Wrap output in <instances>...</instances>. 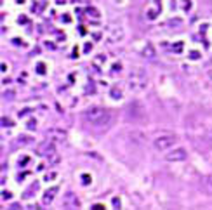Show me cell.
I'll return each instance as SVG.
<instances>
[{"instance_id": "6da1fadb", "label": "cell", "mask_w": 212, "mask_h": 210, "mask_svg": "<svg viewBox=\"0 0 212 210\" xmlns=\"http://www.w3.org/2000/svg\"><path fill=\"white\" fill-rule=\"evenodd\" d=\"M84 118L94 125V127H104L111 122V113L106 110V108H101V106H92L89 108L85 113H84Z\"/></svg>"}, {"instance_id": "7a4b0ae2", "label": "cell", "mask_w": 212, "mask_h": 210, "mask_svg": "<svg viewBox=\"0 0 212 210\" xmlns=\"http://www.w3.org/2000/svg\"><path fill=\"white\" fill-rule=\"evenodd\" d=\"M148 87V73L143 68H134L127 76V89L131 92H143Z\"/></svg>"}, {"instance_id": "3957f363", "label": "cell", "mask_w": 212, "mask_h": 210, "mask_svg": "<svg viewBox=\"0 0 212 210\" xmlns=\"http://www.w3.org/2000/svg\"><path fill=\"white\" fill-rule=\"evenodd\" d=\"M176 141H177L176 134H162V135H158V137L153 139V146H155V149H158V151H167V149H171L176 144Z\"/></svg>"}, {"instance_id": "277c9868", "label": "cell", "mask_w": 212, "mask_h": 210, "mask_svg": "<svg viewBox=\"0 0 212 210\" xmlns=\"http://www.w3.org/2000/svg\"><path fill=\"white\" fill-rule=\"evenodd\" d=\"M186 158H188V151L184 148H176V149H171L169 153H165L167 162H184Z\"/></svg>"}, {"instance_id": "5b68a950", "label": "cell", "mask_w": 212, "mask_h": 210, "mask_svg": "<svg viewBox=\"0 0 212 210\" xmlns=\"http://www.w3.org/2000/svg\"><path fill=\"white\" fill-rule=\"evenodd\" d=\"M37 153L40 156H52V154H56V146L52 141H44L37 146Z\"/></svg>"}, {"instance_id": "8992f818", "label": "cell", "mask_w": 212, "mask_h": 210, "mask_svg": "<svg viewBox=\"0 0 212 210\" xmlns=\"http://www.w3.org/2000/svg\"><path fill=\"white\" fill-rule=\"evenodd\" d=\"M63 207L64 209H78L80 207V201H78V198L75 196V193H66L64 194V198H63Z\"/></svg>"}, {"instance_id": "52a82bcc", "label": "cell", "mask_w": 212, "mask_h": 210, "mask_svg": "<svg viewBox=\"0 0 212 210\" xmlns=\"http://www.w3.org/2000/svg\"><path fill=\"white\" fill-rule=\"evenodd\" d=\"M129 116L134 118V120H139V118H144V108L136 101V103H131L129 104Z\"/></svg>"}, {"instance_id": "ba28073f", "label": "cell", "mask_w": 212, "mask_h": 210, "mask_svg": "<svg viewBox=\"0 0 212 210\" xmlns=\"http://www.w3.org/2000/svg\"><path fill=\"white\" fill-rule=\"evenodd\" d=\"M108 38H110V42H120V40L123 38V30H122V26H118V24L110 26V28H108Z\"/></svg>"}, {"instance_id": "9c48e42d", "label": "cell", "mask_w": 212, "mask_h": 210, "mask_svg": "<svg viewBox=\"0 0 212 210\" xmlns=\"http://www.w3.org/2000/svg\"><path fill=\"white\" fill-rule=\"evenodd\" d=\"M47 137L52 139V141H64L66 139V132L63 129H58V127H52L47 130Z\"/></svg>"}, {"instance_id": "30bf717a", "label": "cell", "mask_w": 212, "mask_h": 210, "mask_svg": "<svg viewBox=\"0 0 212 210\" xmlns=\"http://www.w3.org/2000/svg\"><path fill=\"white\" fill-rule=\"evenodd\" d=\"M200 188H202V191H203L207 196H212V175H205V177H202V181H200Z\"/></svg>"}, {"instance_id": "8fae6325", "label": "cell", "mask_w": 212, "mask_h": 210, "mask_svg": "<svg viewBox=\"0 0 212 210\" xmlns=\"http://www.w3.org/2000/svg\"><path fill=\"white\" fill-rule=\"evenodd\" d=\"M56 193H58V186H54V188L47 189L45 193H44V196H42V203H44V205H51V201L54 200Z\"/></svg>"}, {"instance_id": "7c38bea8", "label": "cell", "mask_w": 212, "mask_h": 210, "mask_svg": "<svg viewBox=\"0 0 212 210\" xmlns=\"http://www.w3.org/2000/svg\"><path fill=\"white\" fill-rule=\"evenodd\" d=\"M30 142H33V139H31L30 135H19V137L16 139L14 146H16V148H21V146H26V144H30Z\"/></svg>"}, {"instance_id": "4fadbf2b", "label": "cell", "mask_w": 212, "mask_h": 210, "mask_svg": "<svg viewBox=\"0 0 212 210\" xmlns=\"http://www.w3.org/2000/svg\"><path fill=\"white\" fill-rule=\"evenodd\" d=\"M143 56L144 57H148V59H155V49H153V45L151 43H146L144 45V49H143Z\"/></svg>"}, {"instance_id": "5bb4252c", "label": "cell", "mask_w": 212, "mask_h": 210, "mask_svg": "<svg viewBox=\"0 0 212 210\" xmlns=\"http://www.w3.org/2000/svg\"><path fill=\"white\" fill-rule=\"evenodd\" d=\"M35 191H39V182H33V184H31L28 189L24 191V194H23V196H24V198H31Z\"/></svg>"}, {"instance_id": "9a60e30c", "label": "cell", "mask_w": 212, "mask_h": 210, "mask_svg": "<svg viewBox=\"0 0 212 210\" xmlns=\"http://www.w3.org/2000/svg\"><path fill=\"white\" fill-rule=\"evenodd\" d=\"M110 97H113V99H120L122 97V90H120V87H111L110 89Z\"/></svg>"}, {"instance_id": "2e32d148", "label": "cell", "mask_w": 212, "mask_h": 210, "mask_svg": "<svg viewBox=\"0 0 212 210\" xmlns=\"http://www.w3.org/2000/svg\"><path fill=\"white\" fill-rule=\"evenodd\" d=\"M179 5L183 11H190L191 9V0H179Z\"/></svg>"}, {"instance_id": "e0dca14e", "label": "cell", "mask_w": 212, "mask_h": 210, "mask_svg": "<svg viewBox=\"0 0 212 210\" xmlns=\"http://www.w3.org/2000/svg\"><path fill=\"white\" fill-rule=\"evenodd\" d=\"M26 129H28V130H35V129H37V120H35V118H30L28 123H26Z\"/></svg>"}, {"instance_id": "ac0fdd59", "label": "cell", "mask_w": 212, "mask_h": 210, "mask_svg": "<svg viewBox=\"0 0 212 210\" xmlns=\"http://www.w3.org/2000/svg\"><path fill=\"white\" fill-rule=\"evenodd\" d=\"M2 125L4 127H12V120L7 118V116H2Z\"/></svg>"}, {"instance_id": "d6986e66", "label": "cell", "mask_w": 212, "mask_h": 210, "mask_svg": "<svg viewBox=\"0 0 212 210\" xmlns=\"http://www.w3.org/2000/svg\"><path fill=\"white\" fill-rule=\"evenodd\" d=\"M42 9H44V4H33V5H31V11H33V12H40Z\"/></svg>"}, {"instance_id": "ffe728a7", "label": "cell", "mask_w": 212, "mask_h": 210, "mask_svg": "<svg viewBox=\"0 0 212 210\" xmlns=\"http://www.w3.org/2000/svg\"><path fill=\"white\" fill-rule=\"evenodd\" d=\"M87 14H89V16H94V18H99L97 9H92V7H89V9H87Z\"/></svg>"}, {"instance_id": "44dd1931", "label": "cell", "mask_w": 212, "mask_h": 210, "mask_svg": "<svg viewBox=\"0 0 212 210\" xmlns=\"http://www.w3.org/2000/svg\"><path fill=\"white\" fill-rule=\"evenodd\" d=\"M37 71H39L40 75H45V64H44V63H39V64H37Z\"/></svg>"}, {"instance_id": "7402d4cb", "label": "cell", "mask_w": 212, "mask_h": 210, "mask_svg": "<svg viewBox=\"0 0 212 210\" xmlns=\"http://www.w3.org/2000/svg\"><path fill=\"white\" fill-rule=\"evenodd\" d=\"M11 196H12L11 191H2V200H4V201H5V200H11Z\"/></svg>"}, {"instance_id": "603a6c76", "label": "cell", "mask_w": 212, "mask_h": 210, "mask_svg": "<svg viewBox=\"0 0 212 210\" xmlns=\"http://www.w3.org/2000/svg\"><path fill=\"white\" fill-rule=\"evenodd\" d=\"M190 59H193V61L200 59V52H196V51H191V52H190Z\"/></svg>"}, {"instance_id": "cb8c5ba5", "label": "cell", "mask_w": 212, "mask_h": 210, "mask_svg": "<svg viewBox=\"0 0 212 210\" xmlns=\"http://www.w3.org/2000/svg\"><path fill=\"white\" fill-rule=\"evenodd\" d=\"M120 70H122V64H120V63H115L113 68H111V73H118Z\"/></svg>"}, {"instance_id": "d4e9b609", "label": "cell", "mask_w": 212, "mask_h": 210, "mask_svg": "<svg viewBox=\"0 0 212 210\" xmlns=\"http://www.w3.org/2000/svg\"><path fill=\"white\" fill-rule=\"evenodd\" d=\"M111 203H113V207H115V209H120V205H122L120 198H113V200H111Z\"/></svg>"}, {"instance_id": "484cf974", "label": "cell", "mask_w": 212, "mask_h": 210, "mask_svg": "<svg viewBox=\"0 0 212 210\" xmlns=\"http://www.w3.org/2000/svg\"><path fill=\"white\" fill-rule=\"evenodd\" d=\"M28 162H30V158H28V156H24V158H21V160H19V167H23V165H26Z\"/></svg>"}, {"instance_id": "4316f807", "label": "cell", "mask_w": 212, "mask_h": 210, "mask_svg": "<svg viewBox=\"0 0 212 210\" xmlns=\"http://www.w3.org/2000/svg\"><path fill=\"white\" fill-rule=\"evenodd\" d=\"M82 179H84V184H89V182H91V177H89L87 174H84V175H82Z\"/></svg>"}, {"instance_id": "83f0119b", "label": "cell", "mask_w": 212, "mask_h": 210, "mask_svg": "<svg viewBox=\"0 0 212 210\" xmlns=\"http://www.w3.org/2000/svg\"><path fill=\"white\" fill-rule=\"evenodd\" d=\"M54 177H56V174H54V172H51V174H47V175H45V181H51V179H54Z\"/></svg>"}, {"instance_id": "f1b7e54d", "label": "cell", "mask_w": 212, "mask_h": 210, "mask_svg": "<svg viewBox=\"0 0 212 210\" xmlns=\"http://www.w3.org/2000/svg\"><path fill=\"white\" fill-rule=\"evenodd\" d=\"M4 97H5V99H12V97H14V92H5Z\"/></svg>"}, {"instance_id": "f546056e", "label": "cell", "mask_w": 212, "mask_h": 210, "mask_svg": "<svg viewBox=\"0 0 212 210\" xmlns=\"http://www.w3.org/2000/svg\"><path fill=\"white\" fill-rule=\"evenodd\" d=\"M92 209H96V210H103V209H104V205H101V203H97V205H92Z\"/></svg>"}, {"instance_id": "4dcf8cb0", "label": "cell", "mask_w": 212, "mask_h": 210, "mask_svg": "<svg viewBox=\"0 0 212 210\" xmlns=\"http://www.w3.org/2000/svg\"><path fill=\"white\" fill-rule=\"evenodd\" d=\"M91 49H92V45H91V43H85V47H84V51H85V52H89Z\"/></svg>"}, {"instance_id": "1f68e13d", "label": "cell", "mask_w": 212, "mask_h": 210, "mask_svg": "<svg viewBox=\"0 0 212 210\" xmlns=\"http://www.w3.org/2000/svg\"><path fill=\"white\" fill-rule=\"evenodd\" d=\"M12 43H14V45H21V40H19V38H14V40H12Z\"/></svg>"}, {"instance_id": "d6a6232c", "label": "cell", "mask_w": 212, "mask_h": 210, "mask_svg": "<svg viewBox=\"0 0 212 210\" xmlns=\"http://www.w3.org/2000/svg\"><path fill=\"white\" fill-rule=\"evenodd\" d=\"M18 21H19V23H28V18H23V16H21Z\"/></svg>"}, {"instance_id": "836d02e7", "label": "cell", "mask_w": 212, "mask_h": 210, "mask_svg": "<svg viewBox=\"0 0 212 210\" xmlns=\"http://www.w3.org/2000/svg\"><path fill=\"white\" fill-rule=\"evenodd\" d=\"M63 21H66V23H70L71 19H70V16H63Z\"/></svg>"}, {"instance_id": "e575fe53", "label": "cell", "mask_w": 212, "mask_h": 210, "mask_svg": "<svg viewBox=\"0 0 212 210\" xmlns=\"http://www.w3.org/2000/svg\"><path fill=\"white\" fill-rule=\"evenodd\" d=\"M56 2H58V4H64V0H56Z\"/></svg>"}, {"instance_id": "d590c367", "label": "cell", "mask_w": 212, "mask_h": 210, "mask_svg": "<svg viewBox=\"0 0 212 210\" xmlns=\"http://www.w3.org/2000/svg\"><path fill=\"white\" fill-rule=\"evenodd\" d=\"M16 2H18V4H21V2H23V0H16Z\"/></svg>"}, {"instance_id": "8d00e7d4", "label": "cell", "mask_w": 212, "mask_h": 210, "mask_svg": "<svg viewBox=\"0 0 212 210\" xmlns=\"http://www.w3.org/2000/svg\"><path fill=\"white\" fill-rule=\"evenodd\" d=\"M211 139H212V130H211Z\"/></svg>"}]
</instances>
